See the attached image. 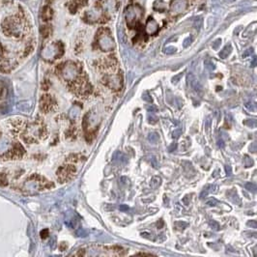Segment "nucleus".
<instances>
[{"mask_svg": "<svg viewBox=\"0 0 257 257\" xmlns=\"http://www.w3.org/2000/svg\"><path fill=\"white\" fill-rule=\"evenodd\" d=\"M244 163H245L246 167H250V166L253 165V160H252L250 157H247V156H246L245 158H244Z\"/></svg>", "mask_w": 257, "mask_h": 257, "instance_id": "ddd939ff", "label": "nucleus"}, {"mask_svg": "<svg viewBox=\"0 0 257 257\" xmlns=\"http://www.w3.org/2000/svg\"><path fill=\"white\" fill-rule=\"evenodd\" d=\"M187 6V2L185 0H176L175 2L172 3L171 6V13H174V14H177V13H180L182 11H184Z\"/></svg>", "mask_w": 257, "mask_h": 257, "instance_id": "39448f33", "label": "nucleus"}, {"mask_svg": "<svg viewBox=\"0 0 257 257\" xmlns=\"http://www.w3.org/2000/svg\"><path fill=\"white\" fill-rule=\"evenodd\" d=\"M231 51H232V47L230 45L224 46V49L220 52V57L223 58V59L226 58L230 53H231Z\"/></svg>", "mask_w": 257, "mask_h": 257, "instance_id": "6e6552de", "label": "nucleus"}, {"mask_svg": "<svg viewBox=\"0 0 257 257\" xmlns=\"http://www.w3.org/2000/svg\"><path fill=\"white\" fill-rule=\"evenodd\" d=\"M157 225H158V227H159V228H162L163 226V221L162 220H160L159 221V223H157Z\"/></svg>", "mask_w": 257, "mask_h": 257, "instance_id": "c9c22d12", "label": "nucleus"}, {"mask_svg": "<svg viewBox=\"0 0 257 257\" xmlns=\"http://www.w3.org/2000/svg\"><path fill=\"white\" fill-rule=\"evenodd\" d=\"M182 76H183V73H179V75L178 76H174L173 78H172V82H174V83H176V82L178 81L180 79V78L182 77Z\"/></svg>", "mask_w": 257, "mask_h": 257, "instance_id": "b1692460", "label": "nucleus"}, {"mask_svg": "<svg viewBox=\"0 0 257 257\" xmlns=\"http://www.w3.org/2000/svg\"><path fill=\"white\" fill-rule=\"evenodd\" d=\"M76 235L78 237H85L87 235V231L85 229H83V228H79L76 231Z\"/></svg>", "mask_w": 257, "mask_h": 257, "instance_id": "f3484780", "label": "nucleus"}, {"mask_svg": "<svg viewBox=\"0 0 257 257\" xmlns=\"http://www.w3.org/2000/svg\"><path fill=\"white\" fill-rule=\"evenodd\" d=\"M204 64H205V67L209 70V71H213V70H215V68H216L214 63L211 62V61H209V60L205 61V63Z\"/></svg>", "mask_w": 257, "mask_h": 257, "instance_id": "2eb2a0df", "label": "nucleus"}, {"mask_svg": "<svg viewBox=\"0 0 257 257\" xmlns=\"http://www.w3.org/2000/svg\"><path fill=\"white\" fill-rule=\"evenodd\" d=\"M149 122L151 124H155L158 122V118L155 115H149Z\"/></svg>", "mask_w": 257, "mask_h": 257, "instance_id": "412c9836", "label": "nucleus"}, {"mask_svg": "<svg viewBox=\"0 0 257 257\" xmlns=\"http://www.w3.org/2000/svg\"><path fill=\"white\" fill-rule=\"evenodd\" d=\"M244 125L247 126L250 128H255L256 127V120L255 119H247L243 122Z\"/></svg>", "mask_w": 257, "mask_h": 257, "instance_id": "9d476101", "label": "nucleus"}, {"mask_svg": "<svg viewBox=\"0 0 257 257\" xmlns=\"http://www.w3.org/2000/svg\"><path fill=\"white\" fill-rule=\"evenodd\" d=\"M147 110H148V111H150V112H156V111H158V109H157V107H155V106H147Z\"/></svg>", "mask_w": 257, "mask_h": 257, "instance_id": "cd10ccee", "label": "nucleus"}, {"mask_svg": "<svg viewBox=\"0 0 257 257\" xmlns=\"http://www.w3.org/2000/svg\"><path fill=\"white\" fill-rule=\"evenodd\" d=\"M119 209L121 211H127V210H129V207L127 205H120Z\"/></svg>", "mask_w": 257, "mask_h": 257, "instance_id": "473e14b6", "label": "nucleus"}, {"mask_svg": "<svg viewBox=\"0 0 257 257\" xmlns=\"http://www.w3.org/2000/svg\"><path fill=\"white\" fill-rule=\"evenodd\" d=\"M250 150L251 152H253V153H255V152H256V142L251 143L250 146Z\"/></svg>", "mask_w": 257, "mask_h": 257, "instance_id": "a878e982", "label": "nucleus"}, {"mask_svg": "<svg viewBox=\"0 0 257 257\" xmlns=\"http://www.w3.org/2000/svg\"><path fill=\"white\" fill-rule=\"evenodd\" d=\"M146 28H147L148 33H154V32H156V30L158 29V24L156 23V21L153 19H150L149 20H148Z\"/></svg>", "mask_w": 257, "mask_h": 257, "instance_id": "0eeeda50", "label": "nucleus"}, {"mask_svg": "<svg viewBox=\"0 0 257 257\" xmlns=\"http://www.w3.org/2000/svg\"><path fill=\"white\" fill-rule=\"evenodd\" d=\"M220 43H221V41H220V40H217L214 43H213V47H214L215 49H217V47H219V46L220 45Z\"/></svg>", "mask_w": 257, "mask_h": 257, "instance_id": "c85d7f7f", "label": "nucleus"}, {"mask_svg": "<svg viewBox=\"0 0 257 257\" xmlns=\"http://www.w3.org/2000/svg\"><path fill=\"white\" fill-rule=\"evenodd\" d=\"M31 106H32V103L30 101H23V102H20L17 103V109L22 111V112H28L30 109H31Z\"/></svg>", "mask_w": 257, "mask_h": 257, "instance_id": "423d86ee", "label": "nucleus"}, {"mask_svg": "<svg viewBox=\"0 0 257 257\" xmlns=\"http://www.w3.org/2000/svg\"><path fill=\"white\" fill-rule=\"evenodd\" d=\"M247 225L250 226V227H253V228H256V221L255 220H250L247 223Z\"/></svg>", "mask_w": 257, "mask_h": 257, "instance_id": "c756f323", "label": "nucleus"}, {"mask_svg": "<svg viewBox=\"0 0 257 257\" xmlns=\"http://www.w3.org/2000/svg\"><path fill=\"white\" fill-rule=\"evenodd\" d=\"M164 51L166 52V53L170 54V53H173V52L175 51V49H172V47H170V49H166Z\"/></svg>", "mask_w": 257, "mask_h": 257, "instance_id": "72a5a7b5", "label": "nucleus"}, {"mask_svg": "<svg viewBox=\"0 0 257 257\" xmlns=\"http://www.w3.org/2000/svg\"><path fill=\"white\" fill-rule=\"evenodd\" d=\"M40 235H41V238H42V239H46L47 236H49V230H47V229L42 230L41 233H40Z\"/></svg>", "mask_w": 257, "mask_h": 257, "instance_id": "6ab92c4d", "label": "nucleus"}, {"mask_svg": "<svg viewBox=\"0 0 257 257\" xmlns=\"http://www.w3.org/2000/svg\"><path fill=\"white\" fill-rule=\"evenodd\" d=\"M55 104L54 100L51 98L50 95H43L41 98L40 102V107L43 112H49L53 108Z\"/></svg>", "mask_w": 257, "mask_h": 257, "instance_id": "7ed1b4c3", "label": "nucleus"}, {"mask_svg": "<svg viewBox=\"0 0 257 257\" xmlns=\"http://www.w3.org/2000/svg\"><path fill=\"white\" fill-rule=\"evenodd\" d=\"M159 138H160V136L157 133H152L148 136V140H149L151 143H157L159 140Z\"/></svg>", "mask_w": 257, "mask_h": 257, "instance_id": "1a4fd4ad", "label": "nucleus"}, {"mask_svg": "<svg viewBox=\"0 0 257 257\" xmlns=\"http://www.w3.org/2000/svg\"><path fill=\"white\" fill-rule=\"evenodd\" d=\"M181 133H182V130H181L180 129H178V130H174L173 133H172V137H173V138H178V137L180 136Z\"/></svg>", "mask_w": 257, "mask_h": 257, "instance_id": "aec40b11", "label": "nucleus"}, {"mask_svg": "<svg viewBox=\"0 0 257 257\" xmlns=\"http://www.w3.org/2000/svg\"><path fill=\"white\" fill-rule=\"evenodd\" d=\"M209 127H210V119L208 118V119L206 120V128L208 129Z\"/></svg>", "mask_w": 257, "mask_h": 257, "instance_id": "e433bc0d", "label": "nucleus"}, {"mask_svg": "<svg viewBox=\"0 0 257 257\" xmlns=\"http://www.w3.org/2000/svg\"><path fill=\"white\" fill-rule=\"evenodd\" d=\"M215 203H217V201H216L215 199H212V200H210V201H208V202H207L208 205H210V206H215V205H216Z\"/></svg>", "mask_w": 257, "mask_h": 257, "instance_id": "2f4dec72", "label": "nucleus"}, {"mask_svg": "<svg viewBox=\"0 0 257 257\" xmlns=\"http://www.w3.org/2000/svg\"><path fill=\"white\" fill-rule=\"evenodd\" d=\"M7 185H8V180H7L6 175L4 173H0V186L4 187Z\"/></svg>", "mask_w": 257, "mask_h": 257, "instance_id": "f8f14e48", "label": "nucleus"}, {"mask_svg": "<svg viewBox=\"0 0 257 257\" xmlns=\"http://www.w3.org/2000/svg\"><path fill=\"white\" fill-rule=\"evenodd\" d=\"M25 155V150L20 143H16L12 150L1 156V160H19Z\"/></svg>", "mask_w": 257, "mask_h": 257, "instance_id": "f257e3e1", "label": "nucleus"}, {"mask_svg": "<svg viewBox=\"0 0 257 257\" xmlns=\"http://www.w3.org/2000/svg\"><path fill=\"white\" fill-rule=\"evenodd\" d=\"M175 225H176L179 229H181V230H184L186 227H188V223H184V221H177V223H175Z\"/></svg>", "mask_w": 257, "mask_h": 257, "instance_id": "dca6fc26", "label": "nucleus"}, {"mask_svg": "<svg viewBox=\"0 0 257 257\" xmlns=\"http://www.w3.org/2000/svg\"><path fill=\"white\" fill-rule=\"evenodd\" d=\"M98 43H99V46H101V49L106 51L111 50L113 47H114V43H113L112 38L109 36L108 33L103 32L100 35L99 39H98Z\"/></svg>", "mask_w": 257, "mask_h": 257, "instance_id": "f03ea898", "label": "nucleus"}, {"mask_svg": "<svg viewBox=\"0 0 257 257\" xmlns=\"http://www.w3.org/2000/svg\"><path fill=\"white\" fill-rule=\"evenodd\" d=\"M246 189L247 190L251 191V193H255L256 191V185L254 184V183H247V184H246Z\"/></svg>", "mask_w": 257, "mask_h": 257, "instance_id": "4468645a", "label": "nucleus"}, {"mask_svg": "<svg viewBox=\"0 0 257 257\" xmlns=\"http://www.w3.org/2000/svg\"><path fill=\"white\" fill-rule=\"evenodd\" d=\"M50 10L49 8H46V9H45V11H43V19H49L50 17Z\"/></svg>", "mask_w": 257, "mask_h": 257, "instance_id": "a211bd4d", "label": "nucleus"}, {"mask_svg": "<svg viewBox=\"0 0 257 257\" xmlns=\"http://www.w3.org/2000/svg\"><path fill=\"white\" fill-rule=\"evenodd\" d=\"M160 185V177H154L151 181V187L153 189L158 188V187Z\"/></svg>", "mask_w": 257, "mask_h": 257, "instance_id": "9b49d317", "label": "nucleus"}, {"mask_svg": "<svg viewBox=\"0 0 257 257\" xmlns=\"http://www.w3.org/2000/svg\"><path fill=\"white\" fill-rule=\"evenodd\" d=\"M142 98H143V100H145L146 102H149V103H152V99H151V97L148 94H144L142 96Z\"/></svg>", "mask_w": 257, "mask_h": 257, "instance_id": "393cba45", "label": "nucleus"}, {"mask_svg": "<svg viewBox=\"0 0 257 257\" xmlns=\"http://www.w3.org/2000/svg\"><path fill=\"white\" fill-rule=\"evenodd\" d=\"M50 247H51L52 250H53L54 247H55V238H54V237L52 238L51 241H50Z\"/></svg>", "mask_w": 257, "mask_h": 257, "instance_id": "7c9ffc66", "label": "nucleus"}, {"mask_svg": "<svg viewBox=\"0 0 257 257\" xmlns=\"http://www.w3.org/2000/svg\"><path fill=\"white\" fill-rule=\"evenodd\" d=\"M217 145H219L220 147L223 148V147L224 146V142H223V140H221V139H220V140L217 141Z\"/></svg>", "mask_w": 257, "mask_h": 257, "instance_id": "f704fd0d", "label": "nucleus"}, {"mask_svg": "<svg viewBox=\"0 0 257 257\" xmlns=\"http://www.w3.org/2000/svg\"><path fill=\"white\" fill-rule=\"evenodd\" d=\"M225 171H226V174H227V175H231V173H232L231 166H230V165H226V166H225Z\"/></svg>", "mask_w": 257, "mask_h": 257, "instance_id": "5701e85b", "label": "nucleus"}, {"mask_svg": "<svg viewBox=\"0 0 257 257\" xmlns=\"http://www.w3.org/2000/svg\"><path fill=\"white\" fill-rule=\"evenodd\" d=\"M176 148H177V143H172V144L170 145L168 147V150L170 151V152H172V151H174V150H176Z\"/></svg>", "mask_w": 257, "mask_h": 257, "instance_id": "bb28decb", "label": "nucleus"}, {"mask_svg": "<svg viewBox=\"0 0 257 257\" xmlns=\"http://www.w3.org/2000/svg\"><path fill=\"white\" fill-rule=\"evenodd\" d=\"M210 225H212V227L214 228V229H219L220 228V224L217 223V221H215V220H212V221H210Z\"/></svg>", "mask_w": 257, "mask_h": 257, "instance_id": "4be33fe9", "label": "nucleus"}, {"mask_svg": "<svg viewBox=\"0 0 257 257\" xmlns=\"http://www.w3.org/2000/svg\"><path fill=\"white\" fill-rule=\"evenodd\" d=\"M188 84L193 88L196 93H201L202 92V89H201V86L199 85L198 81L196 80L193 73H190L188 75Z\"/></svg>", "mask_w": 257, "mask_h": 257, "instance_id": "20e7f679", "label": "nucleus"}, {"mask_svg": "<svg viewBox=\"0 0 257 257\" xmlns=\"http://www.w3.org/2000/svg\"><path fill=\"white\" fill-rule=\"evenodd\" d=\"M64 247H65V249H66V247H67V246L65 245V244L63 243L62 245H61V247H60V250H64Z\"/></svg>", "mask_w": 257, "mask_h": 257, "instance_id": "4c0bfd02", "label": "nucleus"}]
</instances>
